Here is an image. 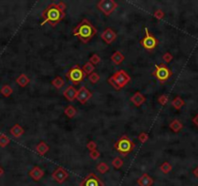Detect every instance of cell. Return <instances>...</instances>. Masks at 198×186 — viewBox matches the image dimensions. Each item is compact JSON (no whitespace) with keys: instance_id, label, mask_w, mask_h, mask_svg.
<instances>
[{"instance_id":"cell-21","label":"cell","mask_w":198,"mask_h":186,"mask_svg":"<svg viewBox=\"0 0 198 186\" xmlns=\"http://www.w3.org/2000/svg\"><path fill=\"white\" fill-rule=\"evenodd\" d=\"M169 128L172 130L173 132L178 133V132H180V131L183 129V124H182V122L180 121L179 119H174V120H172V121L170 122Z\"/></svg>"},{"instance_id":"cell-35","label":"cell","mask_w":198,"mask_h":186,"mask_svg":"<svg viewBox=\"0 0 198 186\" xmlns=\"http://www.w3.org/2000/svg\"><path fill=\"white\" fill-rule=\"evenodd\" d=\"M99 157H100V152H99L97 149L89 151V158L92 159V160H97Z\"/></svg>"},{"instance_id":"cell-4","label":"cell","mask_w":198,"mask_h":186,"mask_svg":"<svg viewBox=\"0 0 198 186\" xmlns=\"http://www.w3.org/2000/svg\"><path fill=\"white\" fill-rule=\"evenodd\" d=\"M135 147H136V145H135L126 135L121 136L114 144V148L118 152H120L122 156H126L128 153L133 151V149Z\"/></svg>"},{"instance_id":"cell-29","label":"cell","mask_w":198,"mask_h":186,"mask_svg":"<svg viewBox=\"0 0 198 186\" xmlns=\"http://www.w3.org/2000/svg\"><path fill=\"white\" fill-rule=\"evenodd\" d=\"M9 144H10V138L5 134L0 135V146L6 147Z\"/></svg>"},{"instance_id":"cell-22","label":"cell","mask_w":198,"mask_h":186,"mask_svg":"<svg viewBox=\"0 0 198 186\" xmlns=\"http://www.w3.org/2000/svg\"><path fill=\"white\" fill-rule=\"evenodd\" d=\"M76 113H77V110L74 106H72V105L68 106V107H66L64 109V114L69 118H73L76 116Z\"/></svg>"},{"instance_id":"cell-1","label":"cell","mask_w":198,"mask_h":186,"mask_svg":"<svg viewBox=\"0 0 198 186\" xmlns=\"http://www.w3.org/2000/svg\"><path fill=\"white\" fill-rule=\"evenodd\" d=\"M66 8V4L63 1H60L58 3H51L48 5L41 13V17L43 19L41 25L49 22L53 27L57 26V23L65 17Z\"/></svg>"},{"instance_id":"cell-40","label":"cell","mask_w":198,"mask_h":186,"mask_svg":"<svg viewBox=\"0 0 198 186\" xmlns=\"http://www.w3.org/2000/svg\"><path fill=\"white\" fill-rule=\"evenodd\" d=\"M193 174H194V176H196V178L198 179V167L195 168V169L193 170Z\"/></svg>"},{"instance_id":"cell-13","label":"cell","mask_w":198,"mask_h":186,"mask_svg":"<svg viewBox=\"0 0 198 186\" xmlns=\"http://www.w3.org/2000/svg\"><path fill=\"white\" fill-rule=\"evenodd\" d=\"M28 174H29V176H30V178L34 181H39L43 178V176H44L45 172L43 171V169H41L40 167L35 166V167H33L32 169L29 171Z\"/></svg>"},{"instance_id":"cell-5","label":"cell","mask_w":198,"mask_h":186,"mask_svg":"<svg viewBox=\"0 0 198 186\" xmlns=\"http://www.w3.org/2000/svg\"><path fill=\"white\" fill-rule=\"evenodd\" d=\"M66 78L70 81L71 83L73 84H79L82 82L85 81V79L87 78L86 73L84 72L83 68L80 65L73 66L68 70V72L65 74Z\"/></svg>"},{"instance_id":"cell-17","label":"cell","mask_w":198,"mask_h":186,"mask_svg":"<svg viewBox=\"0 0 198 186\" xmlns=\"http://www.w3.org/2000/svg\"><path fill=\"white\" fill-rule=\"evenodd\" d=\"M124 59H125L124 55L122 54L121 51H120V50L115 51L114 54L112 55V56H111V61L113 62L114 65H116V66L121 65L122 62H123Z\"/></svg>"},{"instance_id":"cell-24","label":"cell","mask_w":198,"mask_h":186,"mask_svg":"<svg viewBox=\"0 0 198 186\" xmlns=\"http://www.w3.org/2000/svg\"><path fill=\"white\" fill-rule=\"evenodd\" d=\"M52 84L55 86L56 88H57V89H60V88L65 84V82H64V79H62L61 77L57 76L52 81Z\"/></svg>"},{"instance_id":"cell-20","label":"cell","mask_w":198,"mask_h":186,"mask_svg":"<svg viewBox=\"0 0 198 186\" xmlns=\"http://www.w3.org/2000/svg\"><path fill=\"white\" fill-rule=\"evenodd\" d=\"M16 83L19 84L21 87H25L29 83H30V79L26 76L25 74H22L19 77L17 78L16 79Z\"/></svg>"},{"instance_id":"cell-39","label":"cell","mask_w":198,"mask_h":186,"mask_svg":"<svg viewBox=\"0 0 198 186\" xmlns=\"http://www.w3.org/2000/svg\"><path fill=\"white\" fill-rule=\"evenodd\" d=\"M192 122H193V123L195 124V125L198 127V113H197L196 116L192 118Z\"/></svg>"},{"instance_id":"cell-16","label":"cell","mask_w":198,"mask_h":186,"mask_svg":"<svg viewBox=\"0 0 198 186\" xmlns=\"http://www.w3.org/2000/svg\"><path fill=\"white\" fill-rule=\"evenodd\" d=\"M139 186H151L154 184V179H151L148 174H143L137 180Z\"/></svg>"},{"instance_id":"cell-25","label":"cell","mask_w":198,"mask_h":186,"mask_svg":"<svg viewBox=\"0 0 198 186\" xmlns=\"http://www.w3.org/2000/svg\"><path fill=\"white\" fill-rule=\"evenodd\" d=\"M96 170L100 173V174H106V173H108L110 171V167H109V165H108L107 163H105V162H101V163H99L97 166H96Z\"/></svg>"},{"instance_id":"cell-10","label":"cell","mask_w":198,"mask_h":186,"mask_svg":"<svg viewBox=\"0 0 198 186\" xmlns=\"http://www.w3.org/2000/svg\"><path fill=\"white\" fill-rule=\"evenodd\" d=\"M52 179H55L57 183H63L69 178V174L64 169V168L58 167L52 174Z\"/></svg>"},{"instance_id":"cell-41","label":"cell","mask_w":198,"mask_h":186,"mask_svg":"<svg viewBox=\"0 0 198 186\" xmlns=\"http://www.w3.org/2000/svg\"><path fill=\"white\" fill-rule=\"evenodd\" d=\"M3 174H4V170L2 169V168H1V167H0V176H1V175H2Z\"/></svg>"},{"instance_id":"cell-12","label":"cell","mask_w":198,"mask_h":186,"mask_svg":"<svg viewBox=\"0 0 198 186\" xmlns=\"http://www.w3.org/2000/svg\"><path fill=\"white\" fill-rule=\"evenodd\" d=\"M118 37L116 31H114L112 28H106L102 33H101V39L108 45L112 44Z\"/></svg>"},{"instance_id":"cell-30","label":"cell","mask_w":198,"mask_h":186,"mask_svg":"<svg viewBox=\"0 0 198 186\" xmlns=\"http://www.w3.org/2000/svg\"><path fill=\"white\" fill-rule=\"evenodd\" d=\"M160 171L163 174H169L171 171H172V165H171L169 162H164L160 166Z\"/></svg>"},{"instance_id":"cell-23","label":"cell","mask_w":198,"mask_h":186,"mask_svg":"<svg viewBox=\"0 0 198 186\" xmlns=\"http://www.w3.org/2000/svg\"><path fill=\"white\" fill-rule=\"evenodd\" d=\"M172 106L176 110H181L183 106H185V101L180 96H177L172 101Z\"/></svg>"},{"instance_id":"cell-37","label":"cell","mask_w":198,"mask_h":186,"mask_svg":"<svg viewBox=\"0 0 198 186\" xmlns=\"http://www.w3.org/2000/svg\"><path fill=\"white\" fill-rule=\"evenodd\" d=\"M162 60L165 62V63H169L173 60V55L170 54V52H165V54L162 55Z\"/></svg>"},{"instance_id":"cell-14","label":"cell","mask_w":198,"mask_h":186,"mask_svg":"<svg viewBox=\"0 0 198 186\" xmlns=\"http://www.w3.org/2000/svg\"><path fill=\"white\" fill-rule=\"evenodd\" d=\"M77 89L73 86V85H69L68 87L65 88V90L63 91V96L65 97V99L72 102L76 99L77 96Z\"/></svg>"},{"instance_id":"cell-28","label":"cell","mask_w":198,"mask_h":186,"mask_svg":"<svg viewBox=\"0 0 198 186\" xmlns=\"http://www.w3.org/2000/svg\"><path fill=\"white\" fill-rule=\"evenodd\" d=\"M112 165L115 169H121V168L123 166V161L121 157H115L112 161Z\"/></svg>"},{"instance_id":"cell-7","label":"cell","mask_w":198,"mask_h":186,"mask_svg":"<svg viewBox=\"0 0 198 186\" xmlns=\"http://www.w3.org/2000/svg\"><path fill=\"white\" fill-rule=\"evenodd\" d=\"M159 44V41L151 35L149 31V29L147 27H145V37H144L142 40H140V45L149 51L154 50Z\"/></svg>"},{"instance_id":"cell-2","label":"cell","mask_w":198,"mask_h":186,"mask_svg":"<svg viewBox=\"0 0 198 186\" xmlns=\"http://www.w3.org/2000/svg\"><path fill=\"white\" fill-rule=\"evenodd\" d=\"M72 33H73L74 36L78 37L82 43L87 44L96 35L97 29L87 19H83L73 29Z\"/></svg>"},{"instance_id":"cell-27","label":"cell","mask_w":198,"mask_h":186,"mask_svg":"<svg viewBox=\"0 0 198 186\" xmlns=\"http://www.w3.org/2000/svg\"><path fill=\"white\" fill-rule=\"evenodd\" d=\"M83 70H84V72L86 73V75H87V76H89L92 73H93L94 72V70H95V68H94V65L93 64H92L91 62H87V63L83 66Z\"/></svg>"},{"instance_id":"cell-8","label":"cell","mask_w":198,"mask_h":186,"mask_svg":"<svg viewBox=\"0 0 198 186\" xmlns=\"http://www.w3.org/2000/svg\"><path fill=\"white\" fill-rule=\"evenodd\" d=\"M97 8L108 17L118 8V3L114 0H100L97 2Z\"/></svg>"},{"instance_id":"cell-31","label":"cell","mask_w":198,"mask_h":186,"mask_svg":"<svg viewBox=\"0 0 198 186\" xmlns=\"http://www.w3.org/2000/svg\"><path fill=\"white\" fill-rule=\"evenodd\" d=\"M88 81L92 83H97L99 81H100V76H99L97 73L93 72L88 76Z\"/></svg>"},{"instance_id":"cell-26","label":"cell","mask_w":198,"mask_h":186,"mask_svg":"<svg viewBox=\"0 0 198 186\" xmlns=\"http://www.w3.org/2000/svg\"><path fill=\"white\" fill-rule=\"evenodd\" d=\"M0 93H1L4 97H10L13 93V89L10 85L5 84L1 87V89H0Z\"/></svg>"},{"instance_id":"cell-38","label":"cell","mask_w":198,"mask_h":186,"mask_svg":"<svg viewBox=\"0 0 198 186\" xmlns=\"http://www.w3.org/2000/svg\"><path fill=\"white\" fill-rule=\"evenodd\" d=\"M96 147H97V144L95 143L94 141H89L88 143L87 144V148L89 150V151H92V150L96 149Z\"/></svg>"},{"instance_id":"cell-6","label":"cell","mask_w":198,"mask_h":186,"mask_svg":"<svg viewBox=\"0 0 198 186\" xmlns=\"http://www.w3.org/2000/svg\"><path fill=\"white\" fill-rule=\"evenodd\" d=\"M151 75L154 76L158 82L165 83L172 77L173 73L165 63H161V64H156L155 66V70L152 71Z\"/></svg>"},{"instance_id":"cell-15","label":"cell","mask_w":198,"mask_h":186,"mask_svg":"<svg viewBox=\"0 0 198 186\" xmlns=\"http://www.w3.org/2000/svg\"><path fill=\"white\" fill-rule=\"evenodd\" d=\"M130 101L134 104V106L136 107H140L141 105H143L146 102V97L144 96L141 92H135L133 96L130 97Z\"/></svg>"},{"instance_id":"cell-9","label":"cell","mask_w":198,"mask_h":186,"mask_svg":"<svg viewBox=\"0 0 198 186\" xmlns=\"http://www.w3.org/2000/svg\"><path fill=\"white\" fill-rule=\"evenodd\" d=\"M79 185L80 186H105L101 179L93 173H89L88 174H87L84 178V179L80 182Z\"/></svg>"},{"instance_id":"cell-18","label":"cell","mask_w":198,"mask_h":186,"mask_svg":"<svg viewBox=\"0 0 198 186\" xmlns=\"http://www.w3.org/2000/svg\"><path fill=\"white\" fill-rule=\"evenodd\" d=\"M10 133L15 138H20L23 135L24 129L20 125V124H15V125L10 129Z\"/></svg>"},{"instance_id":"cell-3","label":"cell","mask_w":198,"mask_h":186,"mask_svg":"<svg viewBox=\"0 0 198 186\" xmlns=\"http://www.w3.org/2000/svg\"><path fill=\"white\" fill-rule=\"evenodd\" d=\"M130 79H131L130 76L124 70L121 69L116 71L115 74H113L109 78V79H108V82H109V83L116 90H120L130 82Z\"/></svg>"},{"instance_id":"cell-36","label":"cell","mask_w":198,"mask_h":186,"mask_svg":"<svg viewBox=\"0 0 198 186\" xmlns=\"http://www.w3.org/2000/svg\"><path fill=\"white\" fill-rule=\"evenodd\" d=\"M138 140L141 141V143H146V141L149 140V135L147 134L146 132H141L140 134L138 135Z\"/></svg>"},{"instance_id":"cell-11","label":"cell","mask_w":198,"mask_h":186,"mask_svg":"<svg viewBox=\"0 0 198 186\" xmlns=\"http://www.w3.org/2000/svg\"><path fill=\"white\" fill-rule=\"evenodd\" d=\"M92 93L89 91L85 85H83V86H81L80 89L77 91L76 99H77V101H79L82 105H84V104H86L89 99L92 98Z\"/></svg>"},{"instance_id":"cell-32","label":"cell","mask_w":198,"mask_h":186,"mask_svg":"<svg viewBox=\"0 0 198 186\" xmlns=\"http://www.w3.org/2000/svg\"><path fill=\"white\" fill-rule=\"evenodd\" d=\"M88 61L91 62L92 64L96 65V64H99V63H100L101 58H100V56H99L98 55L94 54V55H92L91 57H89V60H88Z\"/></svg>"},{"instance_id":"cell-33","label":"cell","mask_w":198,"mask_h":186,"mask_svg":"<svg viewBox=\"0 0 198 186\" xmlns=\"http://www.w3.org/2000/svg\"><path fill=\"white\" fill-rule=\"evenodd\" d=\"M157 101H158V103H159L161 106H165V105L168 103L169 98H168V96H167L166 94H162V95H160V96L158 97Z\"/></svg>"},{"instance_id":"cell-34","label":"cell","mask_w":198,"mask_h":186,"mask_svg":"<svg viewBox=\"0 0 198 186\" xmlns=\"http://www.w3.org/2000/svg\"><path fill=\"white\" fill-rule=\"evenodd\" d=\"M164 16H165V14L162 10H161V9H157V10H156L155 13H154V17L157 20H162L164 17Z\"/></svg>"},{"instance_id":"cell-19","label":"cell","mask_w":198,"mask_h":186,"mask_svg":"<svg viewBox=\"0 0 198 186\" xmlns=\"http://www.w3.org/2000/svg\"><path fill=\"white\" fill-rule=\"evenodd\" d=\"M49 150H50V146L43 141H40V143L37 145V146H36V151H37V153L41 156L46 154Z\"/></svg>"}]
</instances>
